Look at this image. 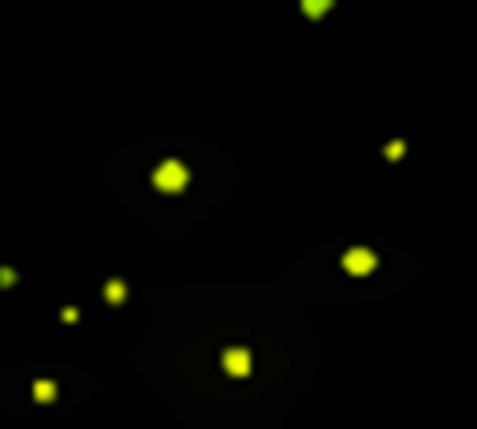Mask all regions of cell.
Masks as SVG:
<instances>
[{
  "label": "cell",
  "mask_w": 477,
  "mask_h": 429,
  "mask_svg": "<svg viewBox=\"0 0 477 429\" xmlns=\"http://www.w3.org/2000/svg\"><path fill=\"white\" fill-rule=\"evenodd\" d=\"M187 164H179V161H164L157 172H153V183H157L161 190H183L187 187Z\"/></svg>",
  "instance_id": "obj_1"
},
{
  "label": "cell",
  "mask_w": 477,
  "mask_h": 429,
  "mask_svg": "<svg viewBox=\"0 0 477 429\" xmlns=\"http://www.w3.org/2000/svg\"><path fill=\"white\" fill-rule=\"evenodd\" d=\"M343 269L351 272V277H365V272L377 269V254L365 250V246H351V250L343 254Z\"/></svg>",
  "instance_id": "obj_2"
},
{
  "label": "cell",
  "mask_w": 477,
  "mask_h": 429,
  "mask_svg": "<svg viewBox=\"0 0 477 429\" xmlns=\"http://www.w3.org/2000/svg\"><path fill=\"white\" fill-rule=\"evenodd\" d=\"M224 370L232 373V377H246V373H250V351L246 348H227L224 351Z\"/></svg>",
  "instance_id": "obj_3"
},
{
  "label": "cell",
  "mask_w": 477,
  "mask_h": 429,
  "mask_svg": "<svg viewBox=\"0 0 477 429\" xmlns=\"http://www.w3.org/2000/svg\"><path fill=\"white\" fill-rule=\"evenodd\" d=\"M105 295H108V303H123V284H119V280H108Z\"/></svg>",
  "instance_id": "obj_4"
},
{
  "label": "cell",
  "mask_w": 477,
  "mask_h": 429,
  "mask_svg": "<svg viewBox=\"0 0 477 429\" xmlns=\"http://www.w3.org/2000/svg\"><path fill=\"white\" fill-rule=\"evenodd\" d=\"M34 396H38V399H52V396H57V385H52V381H38V385H34Z\"/></svg>",
  "instance_id": "obj_5"
},
{
  "label": "cell",
  "mask_w": 477,
  "mask_h": 429,
  "mask_svg": "<svg viewBox=\"0 0 477 429\" xmlns=\"http://www.w3.org/2000/svg\"><path fill=\"white\" fill-rule=\"evenodd\" d=\"M325 8H328L325 0H321V4H314V0H309V4H306V12H309V15H321V12H325Z\"/></svg>",
  "instance_id": "obj_6"
}]
</instances>
